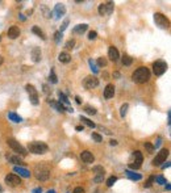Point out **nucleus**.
<instances>
[{"instance_id": "a19ab883", "label": "nucleus", "mask_w": 171, "mask_h": 193, "mask_svg": "<svg viewBox=\"0 0 171 193\" xmlns=\"http://www.w3.org/2000/svg\"><path fill=\"white\" fill-rule=\"evenodd\" d=\"M99 66L100 67H102V66L105 67L107 66V59H105V58L102 57V58H99V59H97V67H99Z\"/></svg>"}, {"instance_id": "cd10ccee", "label": "nucleus", "mask_w": 171, "mask_h": 193, "mask_svg": "<svg viewBox=\"0 0 171 193\" xmlns=\"http://www.w3.org/2000/svg\"><path fill=\"white\" fill-rule=\"evenodd\" d=\"M80 121H82V124H84V125H87L88 127H91V129H94L96 126L95 124H94L91 119H88V118H86V117H83V116H80Z\"/></svg>"}, {"instance_id": "5701e85b", "label": "nucleus", "mask_w": 171, "mask_h": 193, "mask_svg": "<svg viewBox=\"0 0 171 193\" xmlns=\"http://www.w3.org/2000/svg\"><path fill=\"white\" fill-rule=\"evenodd\" d=\"M88 29V25L87 24H79V25H76L74 28V33L75 34H83L86 30Z\"/></svg>"}, {"instance_id": "4c0bfd02", "label": "nucleus", "mask_w": 171, "mask_h": 193, "mask_svg": "<svg viewBox=\"0 0 171 193\" xmlns=\"http://www.w3.org/2000/svg\"><path fill=\"white\" fill-rule=\"evenodd\" d=\"M62 33L61 32H56V34H54V41H56V44H61V41H62Z\"/></svg>"}, {"instance_id": "5fc2aeb1", "label": "nucleus", "mask_w": 171, "mask_h": 193, "mask_svg": "<svg viewBox=\"0 0 171 193\" xmlns=\"http://www.w3.org/2000/svg\"><path fill=\"white\" fill-rule=\"evenodd\" d=\"M169 167H170V163H166V164L162 165V168H169Z\"/></svg>"}, {"instance_id": "864d4df0", "label": "nucleus", "mask_w": 171, "mask_h": 193, "mask_svg": "<svg viewBox=\"0 0 171 193\" xmlns=\"http://www.w3.org/2000/svg\"><path fill=\"white\" fill-rule=\"evenodd\" d=\"M166 191H169V192L171 191V185H170V184H169V183H167V184H166Z\"/></svg>"}, {"instance_id": "c03bdc74", "label": "nucleus", "mask_w": 171, "mask_h": 193, "mask_svg": "<svg viewBox=\"0 0 171 193\" xmlns=\"http://www.w3.org/2000/svg\"><path fill=\"white\" fill-rule=\"evenodd\" d=\"M67 25H69V20H67V18H66V20L62 23V25H61V30H59V32H61V33H62V32H65V30H66V28H67Z\"/></svg>"}, {"instance_id": "c756f323", "label": "nucleus", "mask_w": 171, "mask_h": 193, "mask_svg": "<svg viewBox=\"0 0 171 193\" xmlns=\"http://www.w3.org/2000/svg\"><path fill=\"white\" fill-rule=\"evenodd\" d=\"M132 62H133V58L132 57H129V55H126V54L123 57V64H124V66H130Z\"/></svg>"}, {"instance_id": "7ed1b4c3", "label": "nucleus", "mask_w": 171, "mask_h": 193, "mask_svg": "<svg viewBox=\"0 0 171 193\" xmlns=\"http://www.w3.org/2000/svg\"><path fill=\"white\" fill-rule=\"evenodd\" d=\"M28 150L32 154H37V155H41V154H45L48 152L49 147L45 142H38V141H34V142H30L29 146H28Z\"/></svg>"}, {"instance_id": "4d7b16f0", "label": "nucleus", "mask_w": 171, "mask_h": 193, "mask_svg": "<svg viewBox=\"0 0 171 193\" xmlns=\"http://www.w3.org/2000/svg\"><path fill=\"white\" fill-rule=\"evenodd\" d=\"M3 60H4V59H3V57H1V55H0V66H1V64H3Z\"/></svg>"}, {"instance_id": "ddd939ff", "label": "nucleus", "mask_w": 171, "mask_h": 193, "mask_svg": "<svg viewBox=\"0 0 171 193\" xmlns=\"http://www.w3.org/2000/svg\"><path fill=\"white\" fill-rule=\"evenodd\" d=\"M80 159L84 162V163H94V162H95V156H94V154L91 151H88V150L82 151Z\"/></svg>"}, {"instance_id": "1a4fd4ad", "label": "nucleus", "mask_w": 171, "mask_h": 193, "mask_svg": "<svg viewBox=\"0 0 171 193\" xmlns=\"http://www.w3.org/2000/svg\"><path fill=\"white\" fill-rule=\"evenodd\" d=\"M112 12H113V3H112V1L102 3V4L99 5V13H100V16L111 15Z\"/></svg>"}, {"instance_id": "72a5a7b5", "label": "nucleus", "mask_w": 171, "mask_h": 193, "mask_svg": "<svg viewBox=\"0 0 171 193\" xmlns=\"http://www.w3.org/2000/svg\"><path fill=\"white\" fill-rule=\"evenodd\" d=\"M84 110H86V113H88V114H96V109L95 108H92V106H90V105H86L84 106Z\"/></svg>"}, {"instance_id": "39448f33", "label": "nucleus", "mask_w": 171, "mask_h": 193, "mask_svg": "<svg viewBox=\"0 0 171 193\" xmlns=\"http://www.w3.org/2000/svg\"><path fill=\"white\" fill-rule=\"evenodd\" d=\"M154 21L158 26L162 28V29L170 28V20L162 13H154Z\"/></svg>"}, {"instance_id": "49530a36", "label": "nucleus", "mask_w": 171, "mask_h": 193, "mask_svg": "<svg viewBox=\"0 0 171 193\" xmlns=\"http://www.w3.org/2000/svg\"><path fill=\"white\" fill-rule=\"evenodd\" d=\"M74 193H84V189L82 188V186H76L74 189Z\"/></svg>"}, {"instance_id": "b1692460", "label": "nucleus", "mask_w": 171, "mask_h": 193, "mask_svg": "<svg viewBox=\"0 0 171 193\" xmlns=\"http://www.w3.org/2000/svg\"><path fill=\"white\" fill-rule=\"evenodd\" d=\"M8 118L11 119V121H13V122H16V124H20V122H23V118L20 117L17 113H15V112H10L8 113Z\"/></svg>"}, {"instance_id": "c85d7f7f", "label": "nucleus", "mask_w": 171, "mask_h": 193, "mask_svg": "<svg viewBox=\"0 0 171 193\" xmlns=\"http://www.w3.org/2000/svg\"><path fill=\"white\" fill-rule=\"evenodd\" d=\"M88 64H90V67H91V70H92L94 74H97V72H99V67H97V64H96L95 60L90 59V60H88Z\"/></svg>"}, {"instance_id": "bb28decb", "label": "nucleus", "mask_w": 171, "mask_h": 193, "mask_svg": "<svg viewBox=\"0 0 171 193\" xmlns=\"http://www.w3.org/2000/svg\"><path fill=\"white\" fill-rule=\"evenodd\" d=\"M32 32L34 33V34H37L38 37H41L42 39H46V36H45V33L42 32V30L39 29L38 26H33V28H32Z\"/></svg>"}, {"instance_id": "dca6fc26", "label": "nucleus", "mask_w": 171, "mask_h": 193, "mask_svg": "<svg viewBox=\"0 0 171 193\" xmlns=\"http://www.w3.org/2000/svg\"><path fill=\"white\" fill-rule=\"evenodd\" d=\"M8 37H10L11 39H15V38H17V37L20 36V29H19V26H16V25H12L10 29H8Z\"/></svg>"}, {"instance_id": "8fccbe9b", "label": "nucleus", "mask_w": 171, "mask_h": 193, "mask_svg": "<svg viewBox=\"0 0 171 193\" xmlns=\"http://www.w3.org/2000/svg\"><path fill=\"white\" fill-rule=\"evenodd\" d=\"M75 129H76V130H78V131H83V129H84V127H83V125H82V126H80V125H79V126H76Z\"/></svg>"}, {"instance_id": "3c124183", "label": "nucleus", "mask_w": 171, "mask_h": 193, "mask_svg": "<svg viewBox=\"0 0 171 193\" xmlns=\"http://www.w3.org/2000/svg\"><path fill=\"white\" fill-rule=\"evenodd\" d=\"M109 143H111V146H116V145H117V141H116V139H112Z\"/></svg>"}, {"instance_id": "2eb2a0df", "label": "nucleus", "mask_w": 171, "mask_h": 193, "mask_svg": "<svg viewBox=\"0 0 171 193\" xmlns=\"http://www.w3.org/2000/svg\"><path fill=\"white\" fill-rule=\"evenodd\" d=\"M65 13H66V7H65V4H62V3L57 4L56 8H54V16H56V18H59L61 16H63Z\"/></svg>"}, {"instance_id": "f8f14e48", "label": "nucleus", "mask_w": 171, "mask_h": 193, "mask_svg": "<svg viewBox=\"0 0 171 193\" xmlns=\"http://www.w3.org/2000/svg\"><path fill=\"white\" fill-rule=\"evenodd\" d=\"M5 183L11 186H17L21 184V179H20V176H17V175L11 173V175H7V176H5Z\"/></svg>"}, {"instance_id": "58836bf2", "label": "nucleus", "mask_w": 171, "mask_h": 193, "mask_svg": "<svg viewBox=\"0 0 171 193\" xmlns=\"http://www.w3.org/2000/svg\"><path fill=\"white\" fill-rule=\"evenodd\" d=\"M153 183H154V176H150L148 180H146V183L143 184V186H145V188H150L153 185Z\"/></svg>"}, {"instance_id": "6ab92c4d", "label": "nucleus", "mask_w": 171, "mask_h": 193, "mask_svg": "<svg viewBox=\"0 0 171 193\" xmlns=\"http://www.w3.org/2000/svg\"><path fill=\"white\" fill-rule=\"evenodd\" d=\"M115 95V85L113 84H108L104 90V97L105 99H112Z\"/></svg>"}, {"instance_id": "ea45409f", "label": "nucleus", "mask_w": 171, "mask_h": 193, "mask_svg": "<svg viewBox=\"0 0 171 193\" xmlns=\"http://www.w3.org/2000/svg\"><path fill=\"white\" fill-rule=\"evenodd\" d=\"M92 139L95 141V142H97V143H100V142H103V137L102 135H99L97 133H92Z\"/></svg>"}, {"instance_id": "a878e982", "label": "nucleus", "mask_w": 171, "mask_h": 193, "mask_svg": "<svg viewBox=\"0 0 171 193\" xmlns=\"http://www.w3.org/2000/svg\"><path fill=\"white\" fill-rule=\"evenodd\" d=\"M7 159L11 162V163H13V164H23V159L20 158L19 155H15V156H8L7 155Z\"/></svg>"}, {"instance_id": "4be33fe9", "label": "nucleus", "mask_w": 171, "mask_h": 193, "mask_svg": "<svg viewBox=\"0 0 171 193\" xmlns=\"http://www.w3.org/2000/svg\"><path fill=\"white\" fill-rule=\"evenodd\" d=\"M125 173H126V176L129 177L130 180H134V181H138V180L142 179V176L140 173H136V172H133V171H130V170H126L125 171Z\"/></svg>"}, {"instance_id": "6e6d98bb", "label": "nucleus", "mask_w": 171, "mask_h": 193, "mask_svg": "<svg viewBox=\"0 0 171 193\" xmlns=\"http://www.w3.org/2000/svg\"><path fill=\"white\" fill-rule=\"evenodd\" d=\"M113 75L116 76V78H120V74H118V72H115V74H113Z\"/></svg>"}, {"instance_id": "f704fd0d", "label": "nucleus", "mask_w": 171, "mask_h": 193, "mask_svg": "<svg viewBox=\"0 0 171 193\" xmlns=\"http://www.w3.org/2000/svg\"><path fill=\"white\" fill-rule=\"evenodd\" d=\"M154 181H157L158 184H161V185H166V184H167L166 179H164V177H162V176H157V177H154Z\"/></svg>"}, {"instance_id": "f257e3e1", "label": "nucleus", "mask_w": 171, "mask_h": 193, "mask_svg": "<svg viewBox=\"0 0 171 193\" xmlns=\"http://www.w3.org/2000/svg\"><path fill=\"white\" fill-rule=\"evenodd\" d=\"M34 175H36V179L39 180V181L49 180V177H50V167H49V164H46V162H42V163L36 165Z\"/></svg>"}, {"instance_id": "473e14b6", "label": "nucleus", "mask_w": 171, "mask_h": 193, "mask_svg": "<svg viewBox=\"0 0 171 193\" xmlns=\"http://www.w3.org/2000/svg\"><path fill=\"white\" fill-rule=\"evenodd\" d=\"M143 146H145V149H146V151H148L149 152V154H153V152H154V146H153L151 145V143H149V142H145V145H143Z\"/></svg>"}, {"instance_id": "79ce46f5", "label": "nucleus", "mask_w": 171, "mask_h": 193, "mask_svg": "<svg viewBox=\"0 0 171 193\" xmlns=\"http://www.w3.org/2000/svg\"><path fill=\"white\" fill-rule=\"evenodd\" d=\"M74 45H75V39H69V41L65 44V47L66 49H72L74 47Z\"/></svg>"}, {"instance_id": "0eeeda50", "label": "nucleus", "mask_w": 171, "mask_h": 193, "mask_svg": "<svg viewBox=\"0 0 171 193\" xmlns=\"http://www.w3.org/2000/svg\"><path fill=\"white\" fill-rule=\"evenodd\" d=\"M169 152H170L169 149H162L161 151L155 155V158L153 159V165H161L162 163H164L167 156H169Z\"/></svg>"}, {"instance_id": "6e6552de", "label": "nucleus", "mask_w": 171, "mask_h": 193, "mask_svg": "<svg viewBox=\"0 0 171 193\" xmlns=\"http://www.w3.org/2000/svg\"><path fill=\"white\" fill-rule=\"evenodd\" d=\"M25 90H26V92H28V95H29L30 103H32L33 105H37V104H38V92H37V90L34 88V85L26 84Z\"/></svg>"}, {"instance_id": "f3484780", "label": "nucleus", "mask_w": 171, "mask_h": 193, "mask_svg": "<svg viewBox=\"0 0 171 193\" xmlns=\"http://www.w3.org/2000/svg\"><path fill=\"white\" fill-rule=\"evenodd\" d=\"M108 57L111 58V60H118V58H120V54H118V50L115 47V46H111V47L108 49Z\"/></svg>"}, {"instance_id": "412c9836", "label": "nucleus", "mask_w": 171, "mask_h": 193, "mask_svg": "<svg viewBox=\"0 0 171 193\" xmlns=\"http://www.w3.org/2000/svg\"><path fill=\"white\" fill-rule=\"evenodd\" d=\"M32 59H33V62H39V60H41V49L39 47H33Z\"/></svg>"}, {"instance_id": "f03ea898", "label": "nucleus", "mask_w": 171, "mask_h": 193, "mask_svg": "<svg viewBox=\"0 0 171 193\" xmlns=\"http://www.w3.org/2000/svg\"><path fill=\"white\" fill-rule=\"evenodd\" d=\"M132 79H133V82L138 83V84H143V83L149 82V79H150V71H149V68H146V67H138V68L133 72Z\"/></svg>"}, {"instance_id": "7c9ffc66", "label": "nucleus", "mask_w": 171, "mask_h": 193, "mask_svg": "<svg viewBox=\"0 0 171 193\" xmlns=\"http://www.w3.org/2000/svg\"><path fill=\"white\" fill-rule=\"evenodd\" d=\"M49 80H50L53 84H56V83L58 82V79H57V75H56V72H54V70H50V75H49Z\"/></svg>"}, {"instance_id": "a18cd8bd", "label": "nucleus", "mask_w": 171, "mask_h": 193, "mask_svg": "<svg viewBox=\"0 0 171 193\" xmlns=\"http://www.w3.org/2000/svg\"><path fill=\"white\" fill-rule=\"evenodd\" d=\"M97 37V33L95 32V30H92V32L88 33V39H96Z\"/></svg>"}, {"instance_id": "2f4dec72", "label": "nucleus", "mask_w": 171, "mask_h": 193, "mask_svg": "<svg viewBox=\"0 0 171 193\" xmlns=\"http://www.w3.org/2000/svg\"><path fill=\"white\" fill-rule=\"evenodd\" d=\"M128 108H129V105H128V104H124V105L121 106V109H120V116H121V117H125V116H126Z\"/></svg>"}, {"instance_id": "c9c22d12", "label": "nucleus", "mask_w": 171, "mask_h": 193, "mask_svg": "<svg viewBox=\"0 0 171 193\" xmlns=\"http://www.w3.org/2000/svg\"><path fill=\"white\" fill-rule=\"evenodd\" d=\"M92 171H94V172H96V173H99V175H102V173L105 172L104 168H103L102 165H95V167H92Z\"/></svg>"}, {"instance_id": "052dcab7", "label": "nucleus", "mask_w": 171, "mask_h": 193, "mask_svg": "<svg viewBox=\"0 0 171 193\" xmlns=\"http://www.w3.org/2000/svg\"><path fill=\"white\" fill-rule=\"evenodd\" d=\"M0 41H1V37H0Z\"/></svg>"}, {"instance_id": "423d86ee", "label": "nucleus", "mask_w": 171, "mask_h": 193, "mask_svg": "<svg viewBox=\"0 0 171 193\" xmlns=\"http://www.w3.org/2000/svg\"><path fill=\"white\" fill-rule=\"evenodd\" d=\"M166 70H167V63L163 62V60H157V62L153 63V72H154V75L157 76L163 75L166 72Z\"/></svg>"}, {"instance_id": "e433bc0d", "label": "nucleus", "mask_w": 171, "mask_h": 193, "mask_svg": "<svg viewBox=\"0 0 171 193\" xmlns=\"http://www.w3.org/2000/svg\"><path fill=\"white\" fill-rule=\"evenodd\" d=\"M116 181H117V177H116V176H111L108 180H107V186H109V188H111V186L113 185Z\"/></svg>"}, {"instance_id": "393cba45", "label": "nucleus", "mask_w": 171, "mask_h": 193, "mask_svg": "<svg viewBox=\"0 0 171 193\" xmlns=\"http://www.w3.org/2000/svg\"><path fill=\"white\" fill-rule=\"evenodd\" d=\"M58 97H59V101L58 103H61L62 105H66V106H70V103H69V100H67V97H66V95L63 93V92H58Z\"/></svg>"}, {"instance_id": "37998d69", "label": "nucleus", "mask_w": 171, "mask_h": 193, "mask_svg": "<svg viewBox=\"0 0 171 193\" xmlns=\"http://www.w3.org/2000/svg\"><path fill=\"white\" fill-rule=\"evenodd\" d=\"M103 180H104V173H102V175H97V176L94 179V183H102Z\"/></svg>"}, {"instance_id": "a211bd4d", "label": "nucleus", "mask_w": 171, "mask_h": 193, "mask_svg": "<svg viewBox=\"0 0 171 193\" xmlns=\"http://www.w3.org/2000/svg\"><path fill=\"white\" fill-rule=\"evenodd\" d=\"M48 103H49V105L53 106L54 109H57L59 113H65L66 112L65 105H62L61 103H57V101H54V100H48Z\"/></svg>"}, {"instance_id": "13d9d810", "label": "nucleus", "mask_w": 171, "mask_h": 193, "mask_svg": "<svg viewBox=\"0 0 171 193\" xmlns=\"http://www.w3.org/2000/svg\"><path fill=\"white\" fill-rule=\"evenodd\" d=\"M48 193H56V191H54V189H50V191H48Z\"/></svg>"}, {"instance_id": "603ef678", "label": "nucleus", "mask_w": 171, "mask_h": 193, "mask_svg": "<svg viewBox=\"0 0 171 193\" xmlns=\"http://www.w3.org/2000/svg\"><path fill=\"white\" fill-rule=\"evenodd\" d=\"M75 100H76V103H78V104H80V103H82V99H80L79 96H76V97H75Z\"/></svg>"}, {"instance_id": "9d476101", "label": "nucleus", "mask_w": 171, "mask_h": 193, "mask_svg": "<svg viewBox=\"0 0 171 193\" xmlns=\"http://www.w3.org/2000/svg\"><path fill=\"white\" fill-rule=\"evenodd\" d=\"M134 162L133 163H130L129 164V168L130 170H138L140 167H141V163H142V159H143V156H142V152L141 151H134Z\"/></svg>"}, {"instance_id": "09e8293b", "label": "nucleus", "mask_w": 171, "mask_h": 193, "mask_svg": "<svg viewBox=\"0 0 171 193\" xmlns=\"http://www.w3.org/2000/svg\"><path fill=\"white\" fill-rule=\"evenodd\" d=\"M32 193H42V189H41V188H36Z\"/></svg>"}, {"instance_id": "20e7f679", "label": "nucleus", "mask_w": 171, "mask_h": 193, "mask_svg": "<svg viewBox=\"0 0 171 193\" xmlns=\"http://www.w3.org/2000/svg\"><path fill=\"white\" fill-rule=\"evenodd\" d=\"M7 143H8V146H10L15 152H17V155H23V156H25L26 154H28V152H26V150L24 149V147L21 146L16 139H13V138H8V139H7Z\"/></svg>"}, {"instance_id": "9b49d317", "label": "nucleus", "mask_w": 171, "mask_h": 193, "mask_svg": "<svg viewBox=\"0 0 171 193\" xmlns=\"http://www.w3.org/2000/svg\"><path fill=\"white\" fill-rule=\"evenodd\" d=\"M83 85L87 90H92V88L99 85V79H97L96 76H87L83 80Z\"/></svg>"}, {"instance_id": "bf43d9fd", "label": "nucleus", "mask_w": 171, "mask_h": 193, "mask_svg": "<svg viewBox=\"0 0 171 193\" xmlns=\"http://www.w3.org/2000/svg\"><path fill=\"white\" fill-rule=\"evenodd\" d=\"M0 193H3V186L0 185Z\"/></svg>"}, {"instance_id": "aec40b11", "label": "nucleus", "mask_w": 171, "mask_h": 193, "mask_svg": "<svg viewBox=\"0 0 171 193\" xmlns=\"http://www.w3.org/2000/svg\"><path fill=\"white\" fill-rule=\"evenodd\" d=\"M58 60H59L61 63H70L71 62V55H70L69 53H61L59 55H58Z\"/></svg>"}, {"instance_id": "4468645a", "label": "nucleus", "mask_w": 171, "mask_h": 193, "mask_svg": "<svg viewBox=\"0 0 171 193\" xmlns=\"http://www.w3.org/2000/svg\"><path fill=\"white\" fill-rule=\"evenodd\" d=\"M13 172L19 173L17 176H20V177H30V175H32L28 170H25V168H23V167H19V165H15L13 167Z\"/></svg>"}, {"instance_id": "de8ad7c7", "label": "nucleus", "mask_w": 171, "mask_h": 193, "mask_svg": "<svg viewBox=\"0 0 171 193\" xmlns=\"http://www.w3.org/2000/svg\"><path fill=\"white\" fill-rule=\"evenodd\" d=\"M161 143H162V139H161V138H158V139H157V143H155V145H154V149H157V147H159Z\"/></svg>"}]
</instances>
